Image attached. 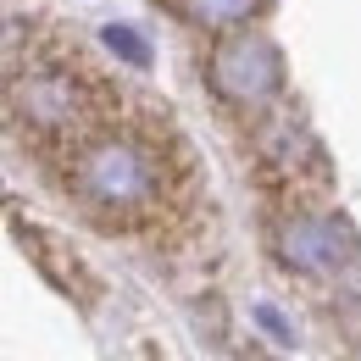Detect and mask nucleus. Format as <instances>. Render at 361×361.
<instances>
[{
    "instance_id": "nucleus-2",
    "label": "nucleus",
    "mask_w": 361,
    "mask_h": 361,
    "mask_svg": "<svg viewBox=\"0 0 361 361\" xmlns=\"http://www.w3.org/2000/svg\"><path fill=\"white\" fill-rule=\"evenodd\" d=\"M6 111L17 128L34 139H84L94 134V84L84 73L61 67V61H34V67H11L6 78Z\"/></svg>"
},
{
    "instance_id": "nucleus-7",
    "label": "nucleus",
    "mask_w": 361,
    "mask_h": 361,
    "mask_svg": "<svg viewBox=\"0 0 361 361\" xmlns=\"http://www.w3.org/2000/svg\"><path fill=\"white\" fill-rule=\"evenodd\" d=\"M100 39H106V50H111V56H123L128 67H150V45L139 39V28L111 23V28H100Z\"/></svg>"
},
{
    "instance_id": "nucleus-3",
    "label": "nucleus",
    "mask_w": 361,
    "mask_h": 361,
    "mask_svg": "<svg viewBox=\"0 0 361 361\" xmlns=\"http://www.w3.org/2000/svg\"><path fill=\"white\" fill-rule=\"evenodd\" d=\"M283 78H289L283 73V50L256 23L217 34L212 50H206V84L233 111H267L272 100L283 94Z\"/></svg>"
},
{
    "instance_id": "nucleus-8",
    "label": "nucleus",
    "mask_w": 361,
    "mask_h": 361,
    "mask_svg": "<svg viewBox=\"0 0 361 361\" xmlns=\"http://www.w3.org/2000/svg\"><path fill=\"white\" fill-rule=\"evenodd\" d=\"M256 322L267 328V334L278 339V345H295V334H289V322H283V317L272 312V306H256Z\"/></svg>"
},
{
    "instance_id": "nucleus-4",
    "label": "nucleus",
    "mask_w": 361,
    "mask_h": 361,
    "mask_svg": "<svg viewBox=\"0 0 361 361\" xmlns=\"http://www.w3.org/2000/svg\"><path fill=\"white\" fill-rule=\"evenodd\" d=\"M272 256L300 278H339L345 267H356L361 239L356 223L339 212H317V206H295L272 223Z\"/></svg>"
},
{
    "instance_id": "nucleus-6",
    "label": "nucleus",
    "mask_w": 361,
    "mask_h": 361,
    "mask_svg": "<svg viewBox=\"0 0 361 361\" xmlns=\"http://www.w3.org/2000/svg\"><path fill=\"white\" fill-rule=\"evenodd\" d=\"M173 11H178L189 28L228 34V28H250L267 11V0H173Z\"/></svg>"
},
{
    "instance_id": "nucleus-1",
    "label": "nucleus",
    "mask_w": 361,
    "mask_h": 361,
    "mask_svg": "<svg viewBox=\"0 0 361 361\" xmlns=\"http://www.w3.org/2000/svg\"><path fill=\"white\" fill-rule=\"evenodd\" d=\"M67 195L100 228H139L167 200V161L128 128H94L67 156Z\"/></svg>"
},
{
    "instance_id": "nucleus-5",
    "label": "nucleus",
    "mask_w": 361,
    "mask_h": 361,
    "mask_svg": "<svg viewBox=\"0 0 361 361\" xmlns=\"http://www.w3.org/2000/svg\"><path fill=\"white\" fill-rule=\"evenodd\" d=\"M256 150H262V167L283 183H322L328 178V161H322V145L312 139V128L300 117H267L262 134H256Z\"/></svg>"
}]
</instances>
